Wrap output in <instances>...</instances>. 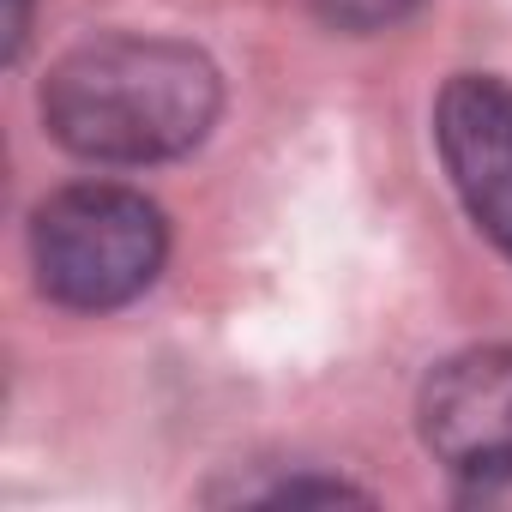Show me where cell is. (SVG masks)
Wrapping results in <instances>:
<instances>
[{
    "instance_id": "6da1fadb",
    "label": "cell",
    "mask_w": 512,
    "mask_h": 512,
    "mask_svg": "<svg viewBox=\"0 0 512 512\" xmlns=\"http://www.w3.org/2000/svg\"><path fill=\"white\" fill-rule=\"evenodd\" d=\"M217 109V67L175 37H91L43 79L49 139L103 169H151L199 151Z\"/></svg>"
},
{
    "instance_id": "7a4b0ae2",
    "label": "cell",
    "mask_w": 512,
    "mask_h": 512,
    "mask_svg": "<svg viewBox=\"0 0 512 512\" xmlns=\"http://www.w3.org/2000/svg\"><path fill=\"white\" fill-rule=\"evenodd\" d=\"M25 247H31L37 290L55 308L109 314L157 284L169 260V223L157 199H145L139 187L73 181L31 211Z\"/></svg>"
},
{
    "instance_id": "3957f363",
    "label": "cell",
    "mask_w": 512,
    "mask_h": 512,
    "mask_svg": "<svg viewBox=\"0 0 512 512\" xmlns=\"http://www.w3.org/2000/svg\"><path fill=\"white\" fill-rule=\"evenodd\" d=\"M434 145L470 223L512 260V85L488 73L446 79L434 103Z\"/></svg>"
},
{
    "instance_id": "277c9868",
    "label": "cell",
    "mask_w": 512,
    "mask_h": 512,
    "mask_svg": "<svg viewBox=\"0 0 512 512\" xmlns=\"http://www.w3.org/2000/svg\"><path fill=\"white\" fill-rule=\"evenodd\" d=\"M416 428L458 476L512 452V344H476L446 356L416 398Z\"/></svg>"
},
{
    "instance_id": "5b68a950",
    "label": "cell",
    "mask_w": 512,
    "mask_h": 512,
    "mask_svg": "<svg viewBox=\"0 0 512 512\" xmlns=\"http://www.w3.org/2000/svg\"><path fill=\"white\" fill-rule=\"evenodd\" d=\"M422 0H314V13L338 31H386L398 19H410Z\"/></svg>"
},
{
    "instance_id": "8992f818",
    "label": "cell",
    "mask_w": 512,
    "mask_h": 512,
    "mask_svg": "<svg viewBox=\"0 0 512 512\" xmlns=\"http://www.w3.org/2000/svg\"><path fill=\"white\" fill-rule=\"evenodd\" d=\"M458 500L464 506H506L512 512V452L494 458V464H482V470H470L464 488H458Z\"/></svg>"
},
{
    "instance_id": "52a82bcc",
    "label": "cell",
    "mask_w": 512,
    "mask_h": 512,
    "mask_svg": "<svg viewBox=\"0 0 512 512\" xmlns=\"http://www.w3.org/2000/svg\"><path fill=\"white\" fill-rule=\"evenodd\" d=\"M25 7H31V0H13V19H7V61H19V49H25Z\"/></svg>"
}]
</instances>
